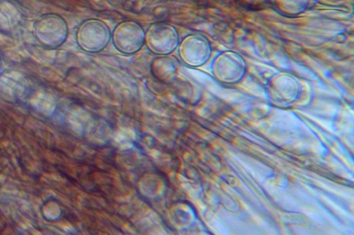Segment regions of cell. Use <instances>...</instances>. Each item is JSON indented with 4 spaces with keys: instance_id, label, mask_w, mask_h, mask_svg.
Returning a JSON list of instances; mask_svg holds the SVG:
<instances>
[{
    "instance_id": "cell-1",
    "label": "cell",
    "mask_w": 354,
    "mask_h": 235,
    "mask_svg": "<svg viewBox=\"0 0 354 235\" xmlns=\"http://www.w3.org/2000/svg\"><path fill=\"white\" fill-rule=\"evenodd\" d=\"M112 35L107 25L102 20L91 19L84 21L76 32V42L81 50L91 53L104 50Z\"/></svg>"
},
{
    "instance_id": "cell-2",
    "label": "cell",
    "mask_w": 354,
    "mask_h": 235,
    "mask_svg": "<svg viewBox=\"0 0 354 235\" xmlns=\"http://www.w3.org/2000/svg\"><path fill=\"white\" fill-rule=\"evenodd\" d=\"M35 32L37 38L44 46L57 48L68 37V28L66 21L57 15H46L35 22Z\"/></svg>"
},
{
    "instance_id": "cell-3",
    "label": "cell",
    "mask_w": 354,
    "mask_h": 235,
    "mask_svg": "<svg viewBox=\"0 0 354 235\" xmlns=\"http://www.w3.org/2000/svg\"><path fill=\"white\" fill-rule=\"evenodd\" d=\"M146 32L136 21H126L114 30L112 39L115 48L120 53L132 55L145 44Z\"/></svg>"
},
{
    "instance_id": "cell-4",
    "label": "cell",
    "mask_w": 354,
    "mask_h": 235,
    "mask_svg": "<svg viewBox=\"0 0 354 235\" xmlns=\"http://www.w3.org/2000/svg\"><path fill=\"white\" fill-rule=\"evenodd\" d=\"M145 44L152 53L167 55L179 46L178 33L171 25L155 24L146 32Z\"/></svg>"
}]
</instances>
